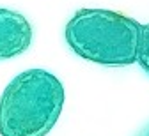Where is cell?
Listing matches in <instances>:
<instances>
[{
  "label": "cell",
  "mask_w": 149,
  "mask_h": 136,
  "mask_svg": "<svg viewBox=\"0 0 149 136\" xmlns=\"http://www.w3.org/2000/svg\"><path fill=\"white\" fill-rule=\"evenodd\" d=\"M64 106V87L45 69L14 76L0 97V136H46Z\"/></svg>",
  "instance_id": "obj_1"
},
{
  "label": "cell",
  "mask_w": 149,
  "mask_h": 136,
  "mask_svg": "<svg viewBox=\"0 0 149 136\" xmlns=\"http://www.w3.org/2000/svg\"><path fill=\"white\" fill-rule=\"evenodd\" d=\"M142 25L108 9H80L66 25L69 48L89 62L123 67L137 62Z\"/></svg>",
  "instance_id": "obj_2"
},
{
  "label": "cell",
  "mask_w": 149,
  "mask_h": 136,
  "mask_svg": "<svg viewBox=\"0 0 149 136\" xmlns=\"http://www.w3.org/2000/svg\"><path fill=\"white\" fill-rule=\"evenodd\" d=\"M32 43V27L18 11L0 7V60L22 55Z\"/></svg>",
  "instance_id": "obj_3"
},
{
  "label": "cell",
  "mask_w": 149,
  "mask_h": 136,
  "mask_svg": "<svg viewBox=\"0 0 149 136\" xmlns=\"http://www.w3.org/2000/svg\"><path fill=\"white\" fill-rule=\"evenodd\" d=\"M137 64L149 74V23L142 25L140 28V43H139V53H137Z\"/></svg>",
  "instance_id": "obj_4"
},
{
  "label": "cell",
  "mask_w": 149,
  "mask_h": 136,
  "mask_svg": "<svg viewBox=\"0 0 149 136\" xmlns=\"http://www.w3.org/2000/svg\"><path fill=\"white\" fill-rule=\"evenodd\" d=\"M135 136H149V124H146V126H144L137 134H135Z\"/></svg>",
  "instance_id": "obj_5"
}]
</instances>
